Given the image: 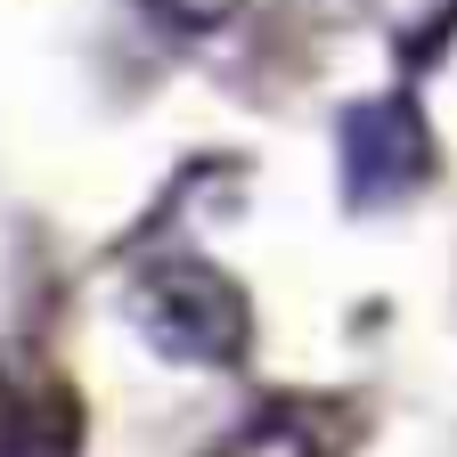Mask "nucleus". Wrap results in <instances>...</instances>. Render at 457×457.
<instances>
[{"instance_id":"1","label":"nucleus","mask_w":457,"mask_h":457,"mask_svg":"<svg viewBox=\"0 0 457 457\" xmlns=\"http://www.w3.org/2000/svg\"><path fill=\"white\" fill-rule=\"evenodd\" d=\"M123 311H131L139 343L155 360H171V368H237L253 352V303H245V286L228 278L220 262H204V253H155V262H139Z\"/></svg>"},{"instance_id":"4","label":"nucleus","mask_w":457,"mask_h":457,"mask_svg":"<svg viewBox=\"0 0 457 457\" xmlns=\"http://www.w3.org/2000/svg\"><path fill=\"white\" fill-rule=\"evenodd\" d=\"M204 457H327L319 425H303L295 409H270V417H245L237 433H220Z\"/></svg>"},{"instance_id":"2","label":"nucleus","mask_w":457,"mask_h":457,"mask_svg":"<svg viewBox=\"0 0 457 457\" xmlns=\"http://www.w3.org/2000/svg\"><path fill=\"white\" fill-rule=\"evenodd\" d=\"M335 171H343V204L352 212H392L433 180V123L417 98H352L335 114Z\"/></svg>"},{"instance_id":"5","label":"nucleus","mask_w":457,"mask_h":457,"mask_svg":"<svg viewBox=\"0 0 457 457\" xmlns=\"http://www.w3.org/2000/svg\"><path fill=\"white\" fill-rule=\"evenodd\" d=\"M139 9H147L155 25H171V33H220L245 0H139Z\"/></svg>"},{"instance_id":"3","label":"nucleus","mask_w":457,"mask_h":457,"mask_svg":"<svg viewBox=\"0 0 457 457\" xmlns=\"http://www.w3.org/2000/svg\"><path fill=\"white\" fill-rule=\"evenodd\" d=\"M0 457H82V417L57 376L0 368Z\"/></svg>"}]
</instances>
